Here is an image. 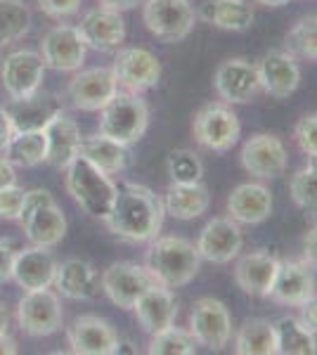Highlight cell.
Wrapping results in <instances>:
<instances>
[{
  "label": "cell",
  "instance_id": "obj_1",
  "mask_svg": "<svg viewBox=\"0 0 317 355\" xmlns=\"http://www.w3.org/2000/svg\"><path fill=\"white\" fill-rule=\"evenodd\" d=\"M164 216V199L159 194H154L145 185H137V182H126L119 187L105 225L109 232L126 242L142 244L159 237Z\"/></svg>",
  "mask_w": 317,
  "mask_h": 355
},
{
  "label": "cell",
  "instance_id": "obj_2",
  "mask_svg": "<svg viewBox=\"0 0 317 355\" xmlns=\"http://www.w3.org/2000/svg\"><path fill=\"white\" fill-rule=\"evenodd\" d=\"M145 268L157 284L178 289L197 277L201 256L197 244H192L185 237H154L147 249Z\"/></svg>",
  "mask_w": 317,
  "mask_h": 355
},
{
  "label": "cell",
  "instance_id": "obj_3",
  "mask_svg": "<svg viewBox=\"0 0 317 355\" xmlns=\"http://www.w3.org/2000/svg\"><path fill=\"white\" fill-rule=\"evenodd\" d=\"M65 171L67 192L80 206V211L88 214L90 218L105 220L114 206V199H117V182L105 171L97 168L95 164H90L85 157H80V154Z\"/></svg>",
  "mask_w": 317,
  "mask_h": 355
},
{
  "label": "cell",
  "instance_id": "obj_4",
  "mask_svg": "<svg viewBox=\"0 0 317 355\" xmlns=\"http://www.w3.org/2000/svg\"><path fill=\"white\" fill-rule=\"evenodd\" d=\"M17 223L22 225L28 242L45 249L57 246L67 234V218L48 190L24 192V204Z\"/></svg>",
  "mask_w": 317,
  "mask_h": 355
},
{
  "label": "cell",
  "instance_id": "obj_5",
  "mask_svg": "<svg viewBox=\"0 0 317 355\" xmlns=\"http://www.w3.org/2000/svg\"><path fill=\"white\" fill-rule=\"evenodd\" d=\"M149 110L147 102L135 93H117L107 107L100 110V128L97 133L119 142V145H135L147 130Z\"/></svg>",
  "mask_w": 317,
  "mask_h": 355
},
{
  "label": "cell",
  "instance_id": "obj_6",
  "mask_svg": "<svg viewBox=\"0 0 317 355\" xmlns=\"http://www.w3.org/2000/svg\"><path fill=\"white\" fill-rule=\"evenodd\" d=\"M142 19L157 41L180 43L192 33L197 15L189 0H147Z\"/></svg>",
  "mask_w": 317,
  "mask_h": 355
},
{
  "label": "cell",
  "instance_id": "obj_7",
  "mask_svg": "<svg viewBox=\"0 0 317 355\" xmlns=\"http://www.w3.org/2000/svg\"><path fill=\"white\" fill-rule=\"evenodd\" d=\"M65 311H62L60 294L53 289L24 291L17 303V324L28 336H50L62 329Z\"/></svg>",
  "mask_w": 317,
  "mask_h": 355
},
{
  "label": "cell",
  "instance_id": "obj_8",
  "mask_svg": "<svg viewBox=\"0 0 317 355\" xmlns=\"http://www.w3.org/2000/svg\"><path fill=\"white\" fill-rule=\"evenodd\" d=\"M192 130L201 147L211 152H230L241 135V123L237 114L225 102H216V105H206L194 116Z\"/></svg>",
  "mask_w": 317,
  "mask_h": 355
},
{
  "label": "cell",
  "instance_id": "obj_9",
  "mask_svg": "<svg viewBox=\"0 0 317 355\" xmlns=\"http://www.w3.org/2000/svg\"><path fill=\"white\" fill-rule=\"evenodd\" d=\"M213 88H216L218 97H221L225 105H246V102H253L263 93L258 67L251 64L244 57L225 60L216 69Z\"/></svg>",
  "mask_w": 317,
  "mask_h": 355
},
{
  "label": "cell",
  "instance_id": "obj_10",
  "mask_svg": "<svg viewBox=\"0 0 317 355\" xmlns=\"http://www.w3.org/2000/svg\"><path fill=\"white\" fill-rule=\"evenodd\" d=\"M100 284L114 306L123 308V311H132L135 301L154 284V277L149 275L145 266H137V263L130 261H119L112 263L102 272Z\"/></svg>",
  "mask_w": 317,
  "mask_h": 355
},
{
  "label": "cell",
  "instance_id": "obj_11",
  "mask_svg": "<svg viewBox=\"0 0 317 355\" xmlns=\"http://www.w3.org/2000/svg\"><path fill=\"white\" fill-rule=\"evenodd\" d=\"M112 71L126 93L142 95L152 90L161 78V62L145 48H121L114 57Z\"/></svg>",
  "mask_w": 317,
  "mask_h": 355
},
{
  "label": "cell",
  "instance_id": "obj_12",
  "mask_svg": "<svg viewBox=\"0 0 317 355\" xmlns=\"http://www.w3.org/2000/svg\"><path fill=\"white\" fill-rule=\"evenodd\" d=\"M189 331L197 339L199 346H206L211 351H221L232 339V318L218 299H199L189 313Z\"/></svg>",
  "mask_w": 317,
  "mask_h": 355
},
{
  "label": "cell",
  "instance_id": "obj_13",
  "mask_svg": "<svg viewBox=\"0 0 317 355\" xmlns=\"http://www.w3.org/2000/svg\"><path fill=\"white\" fill-rule=\"evenodd\" d=\"M45 62L40 53L33 50H17L3 60L0 67V81L3 88L12 100H24V97L36 95L43 85Z\"/></svg>",
  "mask_w": 317,
  "mask_h": 355
},
{
  "label": "cell",
  "instance_id": "obj_14",
  "mask_svg": "<svg viewBox=\"0 0 317 355\" xmlns=\"http://www.w3.org/2000/svg\"><path fill=\"white\" fill-rule=\"evenodd\" d=\"M88 45L80 38L78 26L71 24H57L50 28L40 41V57L45 67L55 71H78L85 62Z\"/></svg>",
  "mask_w": 317,
  "mask_h": 355
},
{
  "label": "cell",
  "instance_id": "obj_15",
  "mask_svg": "<svg viewBox=\"0 0 317 355\" xmlns=\"http://www.w3.org/2000/svg\"><path fill=\"white\" fill-rule=\"evenodd\" d=\"M244 246V234L237 220L232 218H213L201 227L197 239V251L201 261L225 266V263L234 261L241 254Z\"/></svg>",
  "mask_w": 317,
  "mask_h": 355
},
{
  "label": "cell",
  "instance_id": "obj_16",
  "mask_svg": "<svg viewBox=\"0 0 317 355\" xmlns=\"http://www.w3.org/2000/svg\"><path fill=\"white\" fill-rule=\"evenodd\" d=\"M241 166L258 180H273L286 168V147L277 135L256 133L241 147Z\"/></svg>",
  "mask_w": 317,
  "mask_h": 355
},
{
  "label": "cell",
  "instance_id": "obj_17",
  "mask_svg": "<svg viewBox=\"0 0 317 355\" xmlns=\"http://www.w3.org/2000/svg\"><path fill=\"white\" fill-rule=\"evenodd\" d=\"M119 93V83L112 69L95 67L78 71L69 81V100L80 112H100Z\"/></svg>",
  "mask_w": 317,
  "mask_h": 355
},
{
  "label": "cell",
  "instance_id": "obj_18",
  "mask_svg": "<svg viewBox=\"0 0 317 355\" xmlns=\"http://www.w3.org/2000/svg\"><path fill=\"white\" fill-rule=\"evenodd\" d=\"M69 346L78 355H114L119 353V334L107 320L97 315H80L67 331Z\"/></svg>",
  "mask_w": 317,
  "mask_h": 355
},
{
  "label": "cell",
  "instance_id": "obj_19",
  "mask_svg": "<svg viewBox=\"0 0 317 355\" xmlns=\"http://www.w3.org/2000/svg\"><path fill=\"white\" fill-rule=\"evenodd\" d=\"M256 67L263 93L277 97V100H284V97L296 93L298 83H301V67L289 50H273Z\"/></svg>",
  "mask_w": 317,
  "mask_h": 355
},
{
  "label": "cell",
  "instance_id": "obj_20",
  "mask_svg": "<svg viewBox=\"0 0 317 355\" xmlns=\"http://www.w3.org/2000/svg\"><path fill=\"white\" fill-rule=\"evenodd\" d=\"M57 270V261L45 246H26V249H17L15 266H12V279L24 291L48 289L53 287Z\"/></svg>",
  "mask_w": 317,
  "mask_h": 355
},
{
  "label": "cell",
  "instance_id": "obj_21",
  "mask_svg": "<svg viewBox=\"0 0 317 355\" xmlns=\"http://www.w3.org/2000/svg\"><path fill=\"white\" fill-rule=\"evenodd\" d=\"M315 294V272L305 261H280L277 277L270 289V299L282 306H301Z\"/></svg>",
  "mask_w": 317,
  "mask_h": 355
},
{
  "label": "cell",
  "instance_id": "obj_22",
  "mask_svg": "<svg viewBox=\"0 0 317 355\" xmlns=\"http://www.w3.org/2000/svg\"><path fill=\"white\" fill-rule=\"evenodd\" d=\"M78 31L88 48L100 50V53H109V50L121 48V43H123L126 21L117 10L97 8V10H90V12L80 19Z\"/></svg>",
  "mask_w": 317,
  "mask_h": 355
},
{
  "label": "cell",
  "instance_id": "obj_23",
  "mask_svg": "<svg viewBox=\"0 0 317 355\" xmlns=\"http://www.w3.org/2000/svg\"><path fill=\"white\" fill-rule=\"evenodd\" d=\"M53 287L57 289V294H62L65 299L71 301H93L102 291L100 275H97V270L88 261L80 259L57 263Z\"/></svg>",
  "mask_w": 317,
  "mask_h": 355
},
{
  "label": "cell",
  "instance_id": "obj_24",
  "mask_svg": "<svg viewBox=\"0 0 317 355\" xmlns=\"http://www.w3.org/2000/svg\"><path fill=\"white\" fill-rule=\"evenodd\" d=\"M132 311H135V315H137L140 327L152 336V334H157V331L175 324L178 299L169 287L154 282L152 287H149L145 294L135 301Z\"/></svg>",
  "mask_w": 317,
  "mask_h": 355
},
{
  "label": "cell",
  "instance_id": "obj_25",
  "mask_svg": "<svg viewBox=\"0 0 317 355\" xmlns=\"http://www.w3.org/2000/svg\"><path fill=\"white\" fill-rule=\"evenodd\" d=\"M280 270V259L268 251L244 254L234 266V282L249 296H268Z\"/></svg>",
  "mask_w": 317,
  "mask_h": 355
},
{
  "label": "cell",
  "instance_id": "obj_26",
  "mask_svg": "<svg viewBox=\"0 0 317 355\" xmlns=\"http://www.w3.org/2000/svg\"><path fill=\"white\" fill-rule=\"evenodd\" d=\"M43 133H45V145H48L45 162H48L50 166H55V168L65 171L80 152L83 135H80L78 123L62 112V114H57L48 125H45Z\"/></svg>",
  "mask_w": 317,
  "mask_h": 355
},
{
  "label": "cell",
  "instance_id": "obj_27",
  "mask_svg": "<svg viewBox=\"0 0 317 355\" xmlns=\"http://www.w3.org/2000/svg\"><path fill=\"white\" fill-rule=\"evenodd\" d=\"M228 214L239 225H258L273 214V194L261 182H244L228 197Z\"/></svg>",
  "mask_w": 317,
  "mask_h": 355
},
{
  "label": "cell",
  "instance_id": "obj_28",
  "mask_svg": "<svg viewBox=\"0 0 317 355\" xmlns=\"http://www.w3.org/2000/svg\"><path fill=\"white\" fill-rule=\"evenodd\" d=\"M65 112L62 100L55 95H31L24 100H12L8 107L10 121H12L15 133H26V130H45L57 114Z\"/></svg>",
  "mask_w": 317,
  "mask_h": 355
},
{
  "label": "cell",
  "instance_id": "obj_29",
  "mask_svg": "<svg viewBox=\"0 0 317 355\" xmlns=\"http://www.w3.org/2000/svg\"><path fill=\"white\" fill-rule=\"evenodd\" d=\"M211 204L209 187L201 180L197 182H171L169 192L164 197L166 214L175 220H194L206 214Z\"/></svg>",
  "mask_w": 317,
  "mask_h": 355
},
{
  "label": "cell",
  "instance_id": "obj_30",
  "mask_svg": "<svg viewBox=\"0 0 317 355\" xmlns=\"http://www.w3.org/2000/svg\"><path fill=\"white\" fill-rule=\"evenodd\" d=\"M80 157H85L90 164H95L100 171H105L107 175H117L128 166V147L119 145V142L109 140L105 135H90L83 137L80 142Z\"/></svg>",
  "mask_w": 317,
  "mask_h": 355
},
{
  "label": "cell",
  "instance_id": "obj_31",
  "mask_svg": "<svg viewBox=\"0 0 317 355\" xmlns=\"http://www.w3.org/2000/svg\"><path fill=\"white\" fill-rule=\"evenodd\" d=\"M234 353L237 355H277L275 324L270 320L253 318L246 320L234 336Z\"/></svg>",
  "mask_w": 317,
  "mask_h": 355
},
{
  "label": "cell",
  "instance_id": "obj_32",
  "mask_svg": "<svg viewBox=\"0 0 317 355\" xmlns=\"http://www.w3.org/2000/svg\"><path fill=\"white\" fill-rule=\"evenodd\" d=\"M204 19L223 31H246L253 24V5L249 0H209Z\"/></svg>",
  "mask_w": 317,
  "mask_h": 355
},
{
  "label": "cell",
  "instance_id": "obj_33",
  "mask_svg": "<svg viewBox=\"0 0 317 355\" xmlns=\"http://www.w3.org/2000/svg\"><path fill=\"white\" fill-rule=\"evenodd\" d=\"M275 324V339H277V355H315L317 341L298 318H280Z\"/></svg>",
  "mask_w": 317,
  "mask_h": 355
},
{
  "label": "cell",
  "instance_id": "obj_34",
  "mask_svg": "<svg viewBox=\"0 0 317 355\" xmlns=\"http://www.w3.org/2000/svg\"><path fill=\"white\" fill-rule=\"evenodd\" d=\"M45 152H48V145H45L43 130H26V133H15L10 137L3 157L15 168H33L45 162Z\"/></svg>",
  "mask_w": 317,
  "mask_h": 355
},
{
  "label": "cell",
  "instance_id": "obj_35",
  "mask_svg": "<svg viewBox=\"0 0 317 355\" xmlns=\"http://www.w3.org/2000/svg\"><path fill=\"white\" fill-rule=\"evenodd\" d=\"M31 28V10L22 0H0V48L12 45Z\"/></svg>",
  "mask_w": 317,
  "mask_h": 355
},
{
  "label": "cell",
  "instance_id": "obj_36",
  "mask_svg": "<svg viewBox=\"0 0 317 355\" xmlns=\"http://www.w3.org/2000/svg\"><path fill=\"white\" fill-rule=\"evenodd\" d=\"M197 339L189 329H180L175 324L152 334L149 353L152 355H194L197 353Z\"/></svg>",
  "mask_w": 317,
  "mask_h": 355
},
{
  "label": "cell",
  "instance_id": "obj_37",
  "mask_svg": "<svg viewBox=\"0 0 317 355\" xmlns=\"http://www.w3.org/2000/svg\"><path fill=\"white\" fill-rule=\"evenodd\" d=\"M286 50L293 57L317 62V17H303L286 33Z\"/></svg>",
  "mask_w": 317,
  "mask_h": 355
},
{
  "label": "cell",
  "instance_id": "obj_38",
  "mask_svg": "<svg viewBox=\"0 0 317 355\" xmlns=\"http://www.w3.org/2000/svg\"><path fill=\"white\" fill-rule=\"evenodd\" d=\"M291 199L298 209L317 214V157H310V162L291 178Z\"/></svg>",
  "mask_w": 317,
  "mask_h": 355
},
{
  "label": "cell",
  "instance_id": "obj_39",
  "mask_svg": "<svg viewBox=\"0 0 317 355\" xmlns=\"http://www.w3.org/2000/svg\"><path fill=\"white\" fill-rule=\"evenodd\" d=\"M171 182H197L204 175V164L192 150H175L169 157Z\"/></svg>",
  "mask_w": 317,
  "mask_h": 355
},
{
  "label": "cell",
  "instance_id": "obj_40",
  "mask_svg": "<svg viewBox=\"0 0 317 355\" xmlns=\"http://www.w3.org/2000/svg\"><path fill=\"white\" fill-rule=\"evenodd\" d=\"M293 137H296V142L303 154L317 157V114H305L301 121L296 123Z\"/></svg>",
  "mask_w": 317,
  "mask_h": 355
},
{
  "label": "cell",
  "instance_id": "obj_41",
  "mask_svg": "<svg viewBox=\"0 0 317 355\" xmlns=\"http://www.w3.org/2000/svg\"><path fill=\"white\" fill-rule=\"evenodd\" d=\"M22 204H24V190L22 187L10 185L0 190V218L3 220H19Z\"/></svg>",
  "mask_w": 317,
  "mask_h": 355
},
{
  "label": "cell",
  "instance_id": "obj_42",
  "mask_svg": "<svg viewBox=\"0 0 317 355\" xmlns=\"http://www.w3.org/2000/svg\"><path fill=\"white\" fill-rule=\"evenodd\" d=\"M38 8L43 10V15L53 17V19H65L78 12L80 0H36Z\"/></svg>",
  "mask_w": 317,
  "mask_h": 355
},
{
  "label": "cell",
  "instance_id": "obj_43",
  "mask_svg": "<svg viewBox=\"0 0 317 355\" xmlns=\"http://www.w3.org/2000/svg\"><path fill=\"white\" fill-rule=\"evenodd\" d=\"M17 246L12 239L0 237V284L12 279V266H15Z\"/></svg>",
  "mask_w": 317,
  "mask_h": 355
},
{
  "label": "cell",
  "instance_id": "obj_44",
  "mask_svg": "<svg viewBox=\"0 0 317 355\" xmlns=\"http://www.w3.org/2000/svg\"><path fill=\"white\" fill-rule=\"evenodd\" d=\"M298 308H301V318L298 320H301L313 334H317V294L310 296L308 301H303Z\"/></svg>",
  "mask_w": 317,
  "mask_h": 355
},
{
  "label": "cell",
  "instance_id": "obj_45",
  "mask_svg": "<svg viewBox=\"0 0 317 355\" xmlns=\"http://www.w3.org/2000/svg\"><path fill=\"white\" fill-rule=\"evenodd\" d=\"M303 261L310 268H317V225L310 227L308 234L303 237Z\"/></svg>",
  "mask_w": 317,
  "mask_h": 355
},
{
  "label": "cell",
  "instance_id": "obj_46",
  "mask_svg": "<svg viewBox=\"0 0 317 355\" xmlns=\"http://www.w3.org/2000/svg\"><path fill=\"white\" fill-rule=\"evenodd\" d=\"M12 135H15V128H12V121H10V114L5 107H0V154H3L5 145H8Z\"/></svg>",
  "mask_w": 317,
  "mask_h": 355
},
{
  "label": "cell",
  "instance_id": "obj_47",
  "mask_svg": "<svg viewBox=\"0 0 317 355\" xmlns=\"http://www.w3.org/2000/svg\"><path fill=\"white\" fill-rule=\"evenodd\" d=\"M17 182V173H15V166L8 162V159L0 154V190L3 187H10Z\"/></svg>",
  "mask_w": 317,
  "mask_h": 355
},
{
  "label": "cell",
  "instance_id": "obj_48",
  "mask_svg": "<svg viewBox=\"0 0 317 355\" xmlns=\"http://www.w3.org/2000/svg\"><path fill=\"white\" fill-rule=\"evenodd\" d=\"M142 0H100L102 8L117 10V12H126V10H132L135 5H140Z\"/></svg>",
  "mask_w": 317,
  "mask_h": 355
},
{
  "label": "cell",
  "instance_id": "obj_49",
  "mask_svg": "<svg viewBox=\"0 0 317 355\" xmlns=\"http://www.w3.org/2000/svg\"><path fill=\"white\" fill-rule=\"evenodd\" d=\"M17 353V341L8 331H0V355H15Z\"/></svg>",
  "mask_w": 317,
  "mask_h": 355
},
{
  "label": "cell",
  "instance_id": "obj_50",
  "mask_svg": "<svg viewBox=\"0 0 317 355\" xmlns=\"http://www.w3.org/2000/svg\"><path fill=\"white\" fill-rule=\"evenodd\" d=\"M256 3L265 8H282V5H289V0H256Z\"/></svg>",
  "mask_w": 317,
  "mask_h": 355
},
{
  "label": "cell",
  "instance_id": "obj_51",
  "mask_svg": "<svg viewBox=\"0 0 317 355\" xmlns=\"http://www.w3.org/2000/svg\"><path fill=\"white\" fill-rule=\"evenodd\" d=\"M8 322H10L8 311H5V306L0 303V331H8Z\"/></svg>",
  "mask_w": 317,
  "mask_h": 355
}]
</instances>
